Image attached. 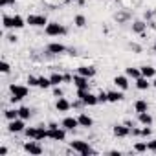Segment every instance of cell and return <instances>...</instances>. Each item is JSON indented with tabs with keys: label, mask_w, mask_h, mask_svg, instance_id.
<instances>
[{
	"label": "cell",
	"mask_w": 156,
	"mask_h": 156,
	"mask_svg": "<svg viewBox=\"0 0 156 156\" xmlns=\"http://www.w3.org/2000/svg\"><path fill=\"white\" fill-rule=\"evenodd\" d=\"M77 98H79L85 105H88V107H94V105L99 103V98L94 96L90 90H81V88H77Z\"/></svg>",
	"instance_id": "cell-6"
},
{
	"label": "cell",
	"mask_w": 156,
	"mask_h": 156,
	"mask_svg": "<svg viewBox=\"0 0 156 156\" xmlns=\"http://www.w3.org/2000/svg\"><path fill=\"white\" fill-rule=\"evenodd\" d=\"M4 116H6L8 121H13V119L19 118V108H17V110H15V108H8V110H4Z\"/></svg>",
	"instance_id": "cell-25"
},
{
	"label": "cell",
	"mask_w": 156,
	"mask_h": 156,
	"mask_svg": "<svg viewBox=\"0 0 156 156\" xmlns=\"http://www.w3.org/2000/svg\"><path fill=\"white\" fill-rule=\"evenodd\" d=\"M8 39H9V42H17V37H15V35H9Z\"/></svg>",
	"instance_id": "cell-38"
},
{
	"label": "cell",
	"mask_w": 156,
	"mask_h": 156,
	"mask_svg": "<svg viewBox=\"0 0 156 156\" xmlns=\"http://www.w3.org/2000/svg\"><path fill=\"white\" fill-rule=\"evenodd\" d=\"M114 85L118 88H121V90H127L129 88V79L125 75H118V77H114Z\"/></svg>",
	"instance_id": "cell-17"
},
{
	"label": "cell",
	"mask_w": 156,
	"mask_h": 156,
	"mask_svg": "<svg viewBox=\"0 0 156 156\" xmlns=\"http://www.w3.org/2000/svg\"><path fill=\"white\" fill-rule=\"evenodd\" d=\"M46 50H48V53L57 55V53H64V51H66V46H64V44H61V42H50Z\"/></svg>",
	"instance_id": "cell-13"
},
{
	"label": "cell",
	"mask_w": 156,
	"mask_h": 156,
	"mask_svg": "<svg viewBox=\"0 0 156 156\" xmlns=\"http://www.w3.org/2000/svg\"><path fill=\"white\" fill-rule=\"evenodd\" d=\"M50 81H51V87H59V85L64 81V75L59 73V72H53V73L50 75Z\"/></svg>",
	"instance_id": "cell-21"
},
{
	"label": "cell",
	"mask_w": 156,
	"mask_h": 156,
	"mask_svg": "<svg viewBox=\"0 0 156 156\" xmlns=\"http://www.w3.org/2000/svg\"><path fill=\"white\" fill-rule=\"evenodd\" d=\"M28 83H30V87H39V77L30 75V77H28Z\"/></svg>",
	"instance_id": "cell-33"
},
{
	"label": "cell",
	"mask_w": 156,
	"mask_h": 156,
	"mask_svg": "<svg viewBox=\"0 0 156 156\" xmlns=\"http://www.w3.org/2000/svg\"><path fill=\"white\" fill-rule=\"evenodd\" d=\"M154 51H156V44H154Z\"/></svg>",
	"instance_id": "cell-40"
},
{
	"label": "cell",
	"mask_w": 156,
	"mask_h": 156,
	"mask_svg": "<svg viewBox=\"0 0 156 156\" xmlns=\"http://www.w3.org/2000/svg\"><path fill=\"white\" fill-rule=\"evenodd\" d=\"M55 108H57L59 112H68V110L72 108V103H70L68 99H64V98H59L57 103H55Z\"/></svg>",
	"instance_id": "cell-15"
},
{
	"label": "cell",
	"mask_w": 156,
	"mask_h": 156,
	"mask_svg": "<svg viewBox=\"0 0 156 156\" xmlns=\"http://www.w3.org/2000/svg\"><path fill=\"white\" fill-rule=\"evenodd\" d=\"M30 116H31L30 107H20V108H19V118H22V119H30Z\"/></svg>",
	"instance_id": "cell-29"
},
{
	"label": "cell",
	"mask_w": 156,
	"mask_h": 156,
	"mask_svg": "<svg viewBox=\"0 0 156 156\" xmlns=\"http://www.w3.org/2000/svg\"><path fill=\"white\" fill-rule=\"evenodd\" d=\"M73 24H75L77 28H85V26H87V17H85V15H75Z\"/></svg>",
	"instance_id": "cell-27"
},
{
	"label": "cell",
	"mask_w": 156,
	"mask_h": 156,
	"mask_svg": "<svg viewBox=\"0 0 156 156\" xmlns=\"http://www.w3.org/2000/svg\"><path fill=\"white\" fill-rule=\"evenodd\" d=\"M53 94H55V98H62V90H61L59 87H57V88L53 90Z\"/></svg>",
	"instance_id": "cell-36"
},
{
	"label": "cell",
	"mask_w": 156,
	"mask_h": 156,
	"mask_svg": "<svg viewBox=\"0 0 156 156\" xmlns=\"http://www.w3.org/2000/svg\"><path fill=\"white\" fill-rule=\"evenodd\" d=\"M134 110L140 114V112H147L149 110V105H147V101H143V99H138L136 103H134Z\"/></svg>",
	"instance_id": "cell-23"
},
{
	"label": "cell",
	"mask_w": 156,
	"mask_h": 156,
	"mask_svg": "<svg viewBox=\"0 0 156 156\" xmlns=\"http://www.w3.org/2000/svg\"><path fill=\"white\" fill-rule=\"evenodd\" d=\"M44 31H46L48 37H59V35H66L68 33V30L62 24H59V22H48Z\"/></svg>",
	"instance_id": "cell-4"
},
{
	"label": "cell",
	"mask_w": 156,
	"mask_h": 156,
	"mask_svg": "<svg viewBox=\"0 0 156 156\" xmlns=\"http://www.w3.org/2000/svg\"><path fill=\"white\" fill-rule=\"evenodd\" d=\"M51 87V81H50V77H39V88H50Z\"/></svg>",
	"instance_id": "cell-30"
},
{
	"label": "cell",
	"mask_w": 156,
	"mask_h": 156,
	"mask_svg": "<svg viewBox=\"0 0 156 156\" xmlns=\"http://www.w3.org/2000/svg\"><path fill=\"white\" fill-rule=\"evenodd\" d=\"M123 99V94L121 92H108V101L110 103H118Z\"/></svg>",
	"instance_id": "cell-28"
},
{
	"label": "cell",
	"mask_w": 156,
	"mask_h": 156,
	"mask_svg": "<svg viewBox=\"0 0 156 156\" xmlns=\"http://www.w3.org/2000/svg\"><path fill=\"white\" fill-rule=\"evenodd\" d=\"M145 30H147V24L141 22V20H136V22L132 24V31H134V33H143Z\"/></svg>",
	"instance_id": "cell-24"
},
{
	"label": "cell",
	"mask_w": 156,
	"mask_h": 156,
	"mask_svg": "<svg viewBox=\"0 0 156 156\" xmlns=\"http://www.w3.org/2000/svg\"><path fill=\"white\" fill-rule=\"evenodd\" d=\"M61 127H64L66 130H73V129L79 127V119H77V118H64Z\"/></svg>",
	"instance_id": "cell-14"
},
{
	"label": "cell",
	"mask_w": 156,
	"mask_h": 156,
	"mask_svg": "<svg viewBox=\"0 0 156 156\" xmlns=\"http://www.w3.org/2000/svg\"><path fill=\"white\" fill-rule=\"evenodd\" d=\"M24 22H26V20H24L20 15H15V17L4 15V17H2V26H4L6 30H20V28L26 26Z\"/></svg>",
	"instance_id": "cell-1"
},
{
	"label": "cell",
	"mask_w": 156,
	"mask_h": 156,
	"mask_svg": "<svg viewBox=\"0 0 156 156\" xmlns=\"http://www.w3.org/2000/svg\"><path fill=\"white\" fill-rule=\"evenodd\" d=\"M138 121H140L141 125H152V116H151L149 112H140V114H138Z\"/></svg>",
	"instance_id": "cell-22"
},
{
	"label": "cell",
	"mask_w": 156,
	"mask_h": 156,
	"mask_svg": "<svg viewBox=\"0 0 156 156\" xmlns=\"http://www.w3.org/2000/svg\"><path fill=\"white\" fill-rule=\"evenodd\" d=\"M112 132H114V136H118V138H127V136H130V127H129V125H116V127L112 129Z\"/></svg>",
	"instance_id": "cell-12"
},
{
	"label": "cell",
	"mask_w": 156,
	"mask_h": 156,
	"mask_svg": "<svg viewBox=\"0 0 156 156\" xmlns=\"http://www.w3.org/2000/svg\"><path fill=\"white\" fill-rule=\"evenodd\" d=\"M134 151H136V152H145V151H149L147 141H140V143H136V145H134Z\"/></svg>",
	"instance_id": "cell-31"
},
{
	"label": "cell",
	"mask_w": 156,
	"mask_h": 156,
	"mask_svg": "<svg viewBox=\"0 0 156 156\" xmlns=\"http://www.w3.org/2000/svg\"><path fill=\"white\" fill-rule=\"evenodd\" d=\"M151 85H152V83H149V79H147V77H143V75L136 79V88H138V90H147Z\"/></svg>",
	"instance_id": "cell-19"
},
{
	"label": "cell",
	"mask_w": 156,
	"mask_h": 156,
	"mask_svg": "<svg viewBox=\"0 0 156 156\" xmlns=\"http://www.w3.org/2000/svg\"><path fill=\"white\" fill-rule=\"evenodd\" d=\"M98 98H99V103H107L108 101V92H101Z\"/></svg>",
	"instance_id": "cell-34"
},
{
	"label": "cell",
	"mask_w": 156,
	"mask_h": 156,
	"mask_svg": "<svg viewBox=\"0 0 156 156\" xmlns=\"http://www.w3.org/2000/svg\"><path fill=\"white\" fill-rule=\"evenodd\" d=\"M15 0H0V6L2 8H6V6H9V4H13Z\"/></svg>",
	"instance_id": "cell-35"
},
{
	"label": "cell",
	"mask_w": 156,
	"mask_h": 156,
	"mask_svg": "<svg viewBox=\"0 0 156 156\" xmlns=\"http://www.w3.org/2000/svg\"><path fill=\"white\" fill-rule=\"evenodd\" d=\"M77 119H79V127H92L94 125V119L88 116V114H79V118H77Z\"/></svg>",
	"instance_id": "cell-18"
},
{
	"label": "cell",
	"mask_w": 156,
	"mask_h": 156,
	"mask_svg": "<svg viewBox=\"0 0 156 156\" xmlns=\"http://www.w3.org/2000/svg\"><path fill=\"white\" fill-rule=\"evenodd\" d=\"M140 70H141V75L147 77V79H152V77H156V68H152V66H141Z\"/></svg>",
	"instance_id": "cell-20"
},
{
	"label": "cell",
	"mask_w": 156,
	"mask_h": 156,
	"mask_svg": "<svg viewBox=\"0 0 156 156\" xmlns=\"http://www.w3.org/2000/svg\"><path fill=\"white\" fill-rule=\"evenodd\" d=\"M24 132L30 140H37V141H42L44 138H48V129H44L42 125L41 127H28Z\"/></svg>",
	"instance_id": "cell-2"
},
{
	"label": "cell",
	"mask_w": 156,
	"mask_h": 156,
	"mask_svg": "<svg viewBox=\"0 0 156 156\" xmlns=\"http://www.w3.org/2000/svg\"><path fill=\"white\" fill-rule=\"evenodd\" d=\"M96 72H98V70H96L94 66H79V68H77V73H81V75L88 77V79L96 75Z\"/></svg>",
	"instance_id": "cell-16"
},
{
	"label": "cell",
	"mask_w": 156,
	"mask_h": 156,
	"mask_svg": "<svg viewBox=\"0 0 156 156\" xmlns=\"http://www.w3.org/2000/svg\"><path fill=\"white\" fill-rule=\"evenodd\" d=\"M0 70H2V73H9V70H11V66H9V62H6V61H2V62H0Z\"/></svg>",
	"instance_id": "cell-32"
},
{
	"label": "cell",
	"mask_w": 156,
	"mask_h": 156,
	"mask_svg": "<svg viewBox=\"0 0 156 156\" xmlns=\"http://www.w3.org/2000/svg\"><path fill=\"white\" fill-rule=\"evenodd\" d=\"M8 154V147H0V156H6Z\"/></svg>",
	"instance_id": "cell-37"
},
{
	"label": "cell",
	"mask_w": 156,
	"mask_h": 156,
	"mask_svg": "<svg viewBox=\"0 0 156 156\" xmlns=\"http://www.w3.org/2000/svg\"><path fill=\"white\" fill-rule=\"evenodd\" d=\"M24 121H26V119H22V118H17V119L9 121V125H8V130H9V132H24V130H26V125H24Z\"/></svg>",
	"instance_id": "cell-10"
},
{
	"label": "cell",
	"mask_w": 156,
	"mask_h": 156,
	"mask_svg": "<svg viewBox=\"0 0 156 156\" xmlns=\"http://www.w3.org/2000/svg\"><path fill=\"white\" fill-rule=\"evenodd\" d=\"M24 151L30 152V154H42V152H44L42 145H41L37 140H33V141H26V143H24Z\"/></svg>",
	"instance_id": "cell-9"
},
{
	"label": "cell",
	"mask_w": 156,
	"mask_h": 156,
	"mask_svg": "<svg viewBox=\"0 0 156 156\" xmlns=\"http://www.w3.org/2000/svg\"><path fill=\"white\" fill-rule=\"evenodd\" d=\"M70 149L79 152V154H96V151L87 143V141H81V140H73L70 141Z\"/></svg>",
	"instance_id": "cell-3"
},
{
	"label": "cell",
	"mask_w": 156,
	"mask_h": 156,
	"mask_svg": "<svg viewBox=\"0 0 156 156\" xmlns=\"http://www.w3.org/2000/svg\"><path fill=\"white\" fill-rule=\"evenodd\" d=\"M72 83H73L77 88H81V90H88V77H85V75H81V73L73 75Z\"/></svg>",
	"instance_id": "cell-11"
},
{
	"label": "cell",
	"mask_w": 156,
	"mask_h": 156,
	"mask_svg": "<svg viewBox=\"0 0 156 156\" xmlns=\"http://www.w3.org/2000/svg\"><path fill=\"white\" fill-rule=\"evenodd\" d=\"M9 92H11V103L22 101L24 98H28V88L22 87V85H11L9 87Z\"/></svg>",
	"instance_id": "cell-5"
},
{
	"label": "cell",
	"mask_w": 156,
	"mask_h": 156,
	"mask_svg": "<svg viewBox=\"0 0 156 156\" xmlns=\"http://www.w3.org/2000/svg\"><path fill=\"white\" fill-rule=\"evenodd\" d=\"M48 138H51V140H55V141H64V138H66V129L62 127H55V129H48Z\"/></svg>",
	"instance_id": "cell-8"
},
{
	"label": "cell",
	"mask_w": 156,
	"mask_h": 156,
	"mask_svg": "<svg viewBox=\"0 0 156 156\" xmlns=\"http://www.w3.org/2000/svg\"><path fill=\"white\" fill-rule=\"evenodd\" d=\"M26 22H28L30 26H35V28H46L48 19H46L44 15H28Z\"/></svg>",
	"instance_id": "cell-7"
},
{
	"label": "cell",
	"mask_w": 156,
	"mask_h": 156,
	"mask_svg": "<svg viewBox=\"0 0 156 156\" xmlns=\"http://www.w3.org/2000/svg\"><path fill=\"white\" fill-rule=\"evenodd\" d=\"M152 87H154V88H156V77H154V81H152Z\"/></svg>",
	"instance_id": "cell-39"
},
{
	"label": "cell",
	"mask_w": 156,
	"mask_h": 156,
	"mask_svg": "<svg viewBox=\"0 0 156 156\" xmlns=\"http://www.w3.org/2000/svg\"><path fill=\"white\" fill-rule=\"evenodd\" d=\"M125 72H127V77H132V79L141 77V70H140V68H132V66H130V68H127Z\"/></svg>",
	"instance_id": "cell-26"
}]
</instances>
